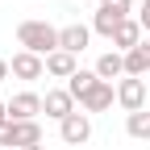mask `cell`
I'll return each instance as SVG.
<instances>
[{
  "label": "cell",
  "mask_w": 150,
  "mask_h": 150,
  "mask_svg": "<svg viewBox=\"0 0 150 150\" xmlns=\"http://www.w3.org/2000/svg\"><path fill=\"white\" fill-rule=\"evenodd\" d=\"M17 46L29 50V54H42V59H50L54 50H59V29H54L50 21H21L17 25Z\"/></svg>",
  "instance_id": "obj_1"
},
{
  "label": "cell",
  "mask_w": 150,
  "mask_h": 150,
  "mask_svg": "<svg viewBox=\"0 0 150 150\" xmlns=\"http://www.w3.org/2000/svg\"><path fill=\"white\" fill-rule=\"evenodd\" d=\"M0 146H13V150L42 146V125L38 121H8L4 129H0Z\"/></svg>",
  "instance_id": "obj_2"
},
{
  "label": "cell",
  "mask_w": 150,
  "mask_h": 150,
  "mask_svg": "<svg viewBox=\"0 0 150 150\" xmlns=\"http://www.w3.org/2000/svg\"><path fill=\"white\" fill-rule=\"evenodd\" d=\"M42 112H46L50 121H59V125H63L71 112H75V96H71L67 88H50L46 96H42Z\"/></svg>",
  "instance_id": "obj_3"
},
{
  "label": "cell",
  "mask_w": 150,
  "mask_h": 150,
  "mask_svg": "<svg viewBox=\"0 0 150 150\" xmlns=\"http://www.w3.org/2000/svg\"><path fill=\"white\" fill-rule=\"evenodd\" d=\"M117 104L125 112H142L146 108V79H134V75H125L117 83Z\"/></svg>",
  "instance_id": "obj_4"
},
{
  "label": "cell",
  "mask_w": 150,
  "mask_h": 150,
  "mask_svg": "<svg viewBox=\"0 0 150 150\" xmlns=\"http://www.w3.org/2000/svg\"><path fill=\"white\" fill-rule=\"evenodd\" d=\"M8 71L17 75V79H42V75H46V59H42V54H29V50H17L13 54V63H8Z\"/></svg>",
  "instance_id": "obj_5"
},
{
  "label": "cell",
  "mask_w": 150,
  "mask_h": 150,
  "mask_svg": "<svg viewBox=\"0 0 150 150\" xmlns=\"http://www.w3.org/2000/svg\"><path fill=\"white\" fill-rule=\"evenodd\" d=\"M59 138H63L67 146H83V142L92 138V117H88V112H71V117L59 125Z\"/></svg>",
  "instance_id": "obj_6"
},
{
  "label": "cell",
  "mask_w": 150,
  "mask_h": 150,
  "mask_svg": "<svg viewBox=\"0 0 150 150\" xmlns=\"http://www.w3.org/2000/svg\"><path fill=\"white\" fill-rule=\"evenodd\" d=\"M88 42H92V25H63L59 29V50H67V54H75L79 59V50H88Z\"/></svg>",
  "instance_id": "obj_7"
},
{
  "label": "cell",
  "mask_w": 150,
  "mask_h": 150,
  "mask_svg": "<svg viewBox=\"0 0 150 150\" xmlns=\"http://www.w3.org/2000/svg\"><path fill=\"white\" fill-rule=\"evenodd\" d=\"M38 112H42V96L38 92H17L8 100V117L13 121H38Z\"/></svg>",
  "instance_id": "obj_8"
},
{
  "label": "cell",
  "mask_w": 150,
  "mask_h": 150,
  "mask_svg": "<svg viewBox=\"0 0 150 150\" xmlns=\"http://www.w3.org/2000/svg\"><path fill=\"white\" fill-rule=\"evenodd\" d=\"M112 100H117V88H112V83H104V79H100V83H96V88H92V92H88V96H83L79 104H83V112H88V117H92V112H108V108H112Z\"/></svg>",
  "instance_id": "obj_9"
},
{
  "label": "cell",
  "mask_w": 150,
  "mask_h": 150,
  "mask_svg": "<svg viewBox=\"0 0 150 150\" xmlns=\"http://www.w3.org/2000/svg\"><path fill=\"white\" fill-rule=\"evenodd\" d=\"M92 71H96L104 83H112V79H125V54H121V50H104L100 59H96V67H92Z\"/></svg>",
  "instance_id": "obj_10"
},
{
  "label": "cell",
  "mask_w": 150,
  "mask_h": 150,
  "mask_svg": "<svg viewBox=\"0 0 150 150\" xmlns=\"http://www.w3.org/2000/svg\"><path fill=\"white\" fill-rule=\"evenodd\" d=\"M146 38H142V25H138V17H129V21L117 25V33H112V46H117L121 54H129L134 46H142Z\"/></svg>",
  "instance_id": "obj_11"
},
{
  "label": "cell",
  "mask_w": 150,
  "mask_h": 150,
  "mask_svg": "<svg viewBox=\"0 0 150 150\" xmlns=\"http://www.w3.org/2000/svg\"><path fill=\"white\" fill-rule=\"evenodd\" d=\"M75 71H79V63H75V54H67V50H54L46 59V75H54V79H71Z\"/></svg>",
  "instance_id": "obj_12"
},
{
  "label": "cell",
  "mask_w": 150,
  "mask_h": 150,
  "mask_svg": "<svg viewBox=\"0 0 150 150\" xmlns=\"http://www.w3.org/2000/svg\"><path fill=\"white\" fill-rule=\"evenodd\" d=\"M146 71H150V42H142V46H134V50L125 54V75L142 79Z\"/></svg>",
  "instance_id": "obj_13"
},
{
  "label": "cell",
  "mask_w": 150,
  "mask_h": 150,
  "mask_svg": "<svg viewBox=\"0 0 150 150\" xmlns=\"http://www.w3.org/2000/svg\"><path fill=\"white\" fill-rule=\"evenodd\" d=\"M96 83H100V75H96V71H83V67H79V71H75L71 79H67V92H71L75 100H83V96H88V92L96 88Z\"/></svg>",
  "instance_id": "obj_14"
},
{
  "label": "cell",
  "mask_w": 150,
  "mask_h": 150,
  "mask_svg": "<svg viewBox=\"0 0 150 150\" xmlns=\"http://www.w3.org/2000/svg\"><path fill=\"white\" fill-rule=\"evenodd\" d=\"M125 134L138 138V142H150V112H125Z\"/></svg>",
  "instance_id": "obj_15"
},
{
  "label": "cell",
  "mask_w": 150,
  "mask_h": 150,
  "mask_svg": "<svg viewBox=\"0 0 150 150\" xmlns=\"http://www.w3.org/2000/svg\"><path fill=\"white\" fill-rule=\"evenodd\" d=\"M117 25H121V17L96 4V17H92V33H100V38H108V42H112V33H117Z\"/></svg>",
  "instance_id": "obj_16"
},
{
  "label": "cell",
  "mask_w": 150,
  "mask_h": 150,
  "mask_svg": "<svg viewBox=\"0 0 150 150\" xmlns=\"http://www.w3.org/2000/svg\"><path fill=\"white\" fill-rule=\"evenodd\" d=\"M100 8H108V13H117L121 21H129V13H134V0H100Z\"/></svg>",
  "instance_id": "obj_17"
},
{
  "label": "cell",
  "mask_w": 150,
  "mask_h": 150,
  "mask_svg": "<svg viewBox=\"0 0 150 150\" xmlns=\"http://www.w3.org/2000/svg\"><path fill=\"white\" fill-rule=\"evenodd\" d=\"M138 25H142V33H150V8H138Z\"/></svg>",
  "instance_id": "obj_18"
},
{
  "label": "cell",
  "mask_w": 150,
  "mask_h": 150,
  "mask_svg": "<svg viewBox=\"0 0 150 150\" xmlns=\"http://www.w3.org/2000/svg\"><path fill=\"white\" fill-rule=\"evenodd\" d=\"M8 121H13V117H8V100H0V129H4Z\"/></svg>",
  "instance_id": "obj_19"
},
{
  "label": "cell",
  "mask_w": 150,
  "mask_h": 150,
  "mask_svg": "<svg viewBox=\"0 0 150 150\" xmlns=\"http://www.w3.org/2000/svg\"><path fill=\"white\" fill-rule=\"evenodd\" d=\"M0 79H8V63L4 59H0Z\"/></svg>",
  "instance_id": "obj_20"
},
{
  "label": "cell",
  "mask_w": 150,
  "mask_h": 150,
  "mask_svg": "<svg viewBox=\"0 0 150 150\" xmlns=\"http://www.w3.org/2000/svg\"><path fill=\"white\" fill-rule=\"evenodd\" d=\"M142 8H150V0H142Z\"/></svg>",
  "instance_id": "obj_21"
},
{
  "label": "cell",
  "mask_w": 150,
  "mask_h": 150,
  "mask_svg": "<svg viewBox=\"0 0 150 150\" xmlns=\"http://www.w3.org/2000/svg\"><path fill=\"white\" fill-rule=\"evenodd\" d=\"M29 150H46V146H29Z\"/></svg>",
  "instance_id": "obj_22"
}]
</instances>
